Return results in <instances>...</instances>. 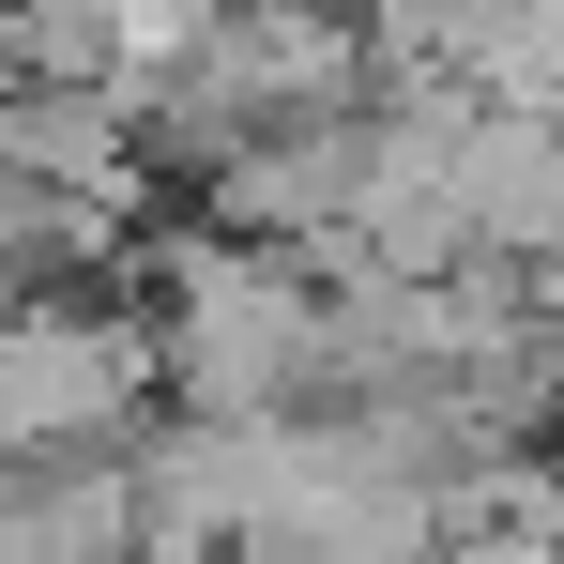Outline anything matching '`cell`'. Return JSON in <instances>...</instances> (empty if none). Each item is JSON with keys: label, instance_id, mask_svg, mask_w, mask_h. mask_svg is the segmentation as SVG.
Instances as JSON below:
<instances>
[{"label": "cell", "instance_id": "cell-1", "mask_svg": "<svg viewBox=\"0 0 564 564\" xmlns=\"http://www.w3.org/2000/svg\"><path fill=\"white\" fill-rule=\"evenodd\" d=\"M122 381H138V336H93V321H0V443L93 427Z\"/></svg>", "mask_w": 564, "mask_h": 564}]
</instances>
